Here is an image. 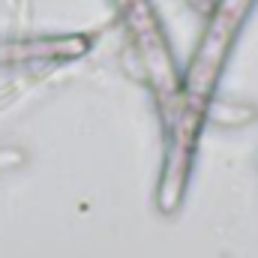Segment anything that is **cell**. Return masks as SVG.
Segmentation results:
<instances>
[{"mask_svg":"<svg viewBox=\"0 0 258 258\" xmlns=\"http://www.w3.org/2000/svg\"><path fill=\"white\" fill-rule=\"evenodd\" d=\"M186 3H189V6H192L195 12H204V9H207V3H210V0H186Z\"/></svg>","mask_w":258,"mask_h":258,"instance_id":"6","label":"cell"},{"mask_svg":"<svg viewBox=\"0 0 258 258\" xmlns=\"http://www.w3.org/2000/svg\"><path fill=\"white\" fill-rule=\"evenodd\" d=\"M111 3L126 30L132 60L138 63V78L153 90L156 108L168 105L177 96L180 69L153 0H111Z\"/></svg>","mask_w":258,"mask_h":258,"instance_id":"2","label":"cell"},{"mask_svg":"<svg viewBox=\"0 0 258 258\" xmlns=\"http://www.w3.org/2000/svg\"><path fill=\"white\" fill-rule=\"evenodd\" d=\"M258 0H213L204 9V27L198 33L189 66L180 72L177 96L159 108L162 135H165V159L162 174L156 186V207L162 216H171L180 210L183 195L189 186L195 162L198 135L204 126V111L210 99L216 96L222 69L240 39V30L246 18L252 15Z\"/></svg>","mask_w":258,"mask_h":258,"instance_id":"1","label":"cell"},{"mask_svg":"<svg viewBox=\"0 0 258 258\" xmlns=\"http://www.w3.org/2000/svg\"><path fill=\"white\" fill-rule=\"evenodd\" d=\"M93 45V33H24L0 36V66L57 63L84 57Z\"/></svg>","mask_w":258,"mask_h":258,"instance_id":"3","label":"cell"},{"mask_svg":"<svg viewBox=\"0 0 258 258\" xmlns=\"http://www.w3.org/2000/svg\"><path fill=\"white\" fill-rule=\"evenodd\" d=\"M24 162H27V153H24L21 147H9V144L0 147V177L9 174L12 168H21Z\"/></svg>","mask_w":258,"mask_h":258,"instance_id":"5","label":"cell"},{"mask_svg":"<svg viewBox=\"0 0 258 258\" xmlns=\"http://www.w3.org/2000/svg\"><path fill=\"white\" fill-rule=\"evenodd\" d=\"M258 120V108L252 102L243 99H231V96H213L207 111H204V123L219 129H243Z\"/></svg>","mask_w":258,"mask_h":258,"instance_id":"4","label":"cell"}]
</instances>
